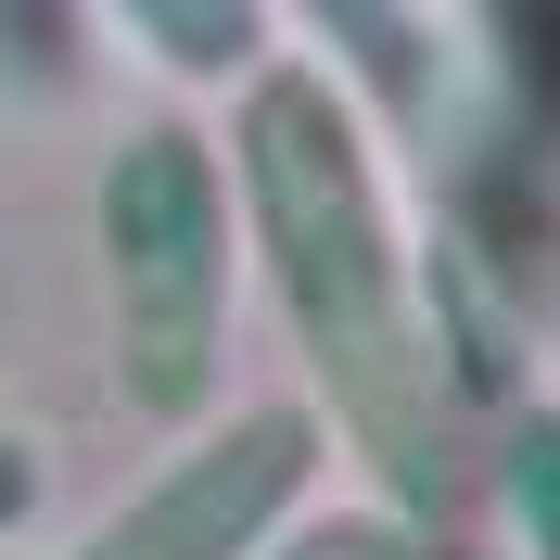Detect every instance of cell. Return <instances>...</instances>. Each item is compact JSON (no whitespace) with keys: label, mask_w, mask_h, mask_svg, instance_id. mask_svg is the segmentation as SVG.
<instances>
[{"label":"cell","mask_w":560,"mask_h":560,"mask_svg":"<svg viewBox=\"0 0 560 560\" xmlns=\"http://www.w3.org/2000/svg\"><path fill=\"white\" fill-rule=\"evenodd\" d=\"M318 458H331V420L318 408H243V420H217V433H191L65 560H268L293 535V510H306Z\"/></svg>","instance_id":"cell-3"},{"label":"cell","mask_w":560,"mask_h":560,"mask_svg":"<svg viewBox=\"0 0 560 560\" xmlns=\"http://www.w3.org/2000/svg\"><path fill=\"white\" fill-rule=\"evenodd\" d=\"M230 191H243V230L268 255V293L293 318V345L318 370V408L331 433H357V458L383 471L395 523H446L458 510V383L446 345H433V293H420V255L395 230L383 153L357 128V103L318 65H268L243 77V115H230Z\"/></svg>","instance_id":"cell-1"},{"label":"cell","mask_w":560,"mask_h":560,"mask_svg":"<svg viewBox=\"0 0 560 560\" xmlns=\"http://www.w3.org/2000/svg\"><path fill=\"white\" fill-rule=\"evenodd\" d=\"M26 510H38V458H26V446H13V433H0V535L26 523Z\"/></svg>","instance_id":"cell-7"},{"label":"cell","mask_w":560,"mask_h":560,"mask_svg":"<svg viewBox=\"0 0 560 560\" xmlns=\"http://www.w3.org/2000/svg\"><path fill=\"white\" fill-rule=\"evenodd\" d=\"M268 560H446V535L395 523V510H331V523H293Z\"/></svg>","instance_id":"cell-6"},{"label":"cell","mask_w":560,"mask_h":560,"mask_svg":"<svg viewBox=\"0 0 560 560\" xmlns=\"http://www.w3.org/2000/svg\"><path fill=\"white\" fill-rule=\"evenodd\" d=\"M485 485H497V523H510V560H560V395H510L497 408Z\"/></svg>","instance_id":"cell-4"},{"label":"cell","mask_w":560,"mask_h":560,"mask_svg":"<svg viewBox=\"0 0 560 560\" xmlns=\"http://www.w3.org/2000/svg\"><path fill=\"white\" fill-rule=\"evenodd\" d=\"M140 38H153V51H178V65H205V77H268V13L178 0V13H140Z\"/></svg>","instance_id":"cell-5"},{"label":"cell","mask_w":560,"mask_h":560,"mask_svg":"<svg viewBox=\"0 0 560 560\" xmlns=\"http://www.w3.org/2000/svg\"><path fill=\"white\" fill-rule=\"evenodd\" d=\"M230 255L243 191L205 128H128L103 166V268H115V370L153 420H205L230 370Z\"/></svg>","instance_id":"cell-2"}]
</instances>
